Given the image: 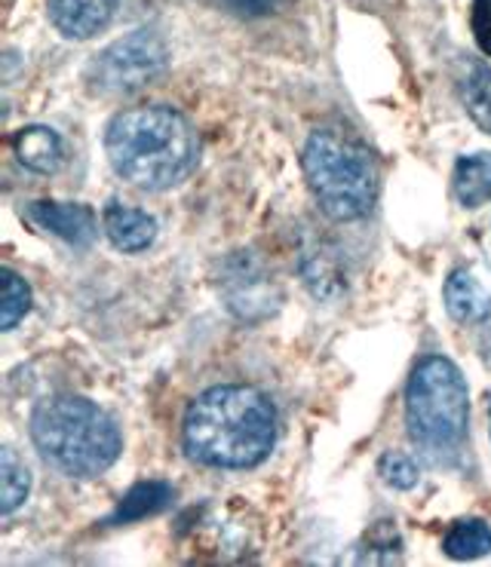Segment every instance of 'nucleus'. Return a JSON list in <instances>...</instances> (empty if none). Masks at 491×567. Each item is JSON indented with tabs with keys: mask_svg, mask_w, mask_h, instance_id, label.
<instances>
[{
	"mask_svg": "<svg viewBox=\"0 0 491 567\" xmlns=\"http://www.w3.org/2000/svg\"><path fill=\"white\" fill-rule=\"evenodd\" d=\"M182 439L187 454L203 466L249 470L277 442V411L255 386H213L191 402Z\"/></svg>",
	"mask_w": 491,
	"mask_h": 567,
	"instance_id": "nucleus-1",
	"label": "nucleus"
},
{
	"mask_svg": "<svg viewBox=\"0 0 491 567\" xmlns=\"http://www.w3.org/2000/svg\"><path fill=\"white\" fill-rule=\"evenodd\" d=\"M105 151L123 182L142 190H166L191 175L200 145L194 126L170 105L120 111L108 123Z\"/></svg>",
	"mask_w": 491,
	"mask_h": 567,
	"instance_id": "nucleus-2",
	"label": "nucleus"
},
{
	"mask_svg": "<svg viewBox=\"0 0 491 567\" xmlns=\"http://www.w3.org/2000/svg\"><path fill=\"white\" fill-rule=\"evenodd\" d=\"M31 439L40 457L71 478H95L120 457V430L95 402L50 396L31 414Z\"/></svg>",
	"mask_w": 491,
	"mask_h": 567,
	"instance_id": "nucleus-3",
	"label": "nucleus"
},
{
	"mask_svg": "<svg viewBox=\"0 0 491 567\" xmlns=\"http://www.w3.org/2000/svg\"><path fill=\"white\" fill-rule=\"evenodd\" d=\"M307 185L319 209L335 221H357L372 209L378 194V166L369 147L338 130H317L307 138L305 157Z\"/></svg>",
	"mask_w": 491,
	"mask_h": 567,
	"instance_id": "nucleus-4",
	"label": "nucleus"
},
{
	"mask_svg": "<svg viewBox=\"0 0 491 567\" xmlns=\"http://www.w3.org/2000/svg\"><path fill=\"white\" fill-rule=\"evenodd\" d=\"M470 421V390L452 359L427 357L406 386V426L427 454H454Z\"/></svg>",
	"mask_w": 491,
	"mask_h": 567,
	"instance_id": "nucleus-5",
	"label": "nucleus"
},
{
	"mask_svg": "<svg viewBox=\"0 0 491 567\" xmlns=\"http://www.w3.org/2000/svg\"><path fill=\"white\" fill-rule=\"evenodd\" d=\"M166 43L154 31H133L114 40L90 65V83L99 93L123 95L142 90L166 71Z\"/></svg>",
	"mask_w": 491,
	"mask_h": 567,
	"instance_id": "nucleus-6",
	"label": "nucleus"
},
{
	"mask_svg": "<svg viewBox=\"0 0 491 567\" xmlns=\"http://www.w3.org/2000/svg\"><path fill=\"white\" fill-rule=\"evenodd\" d=\"M28 218L43 230H50L53 237L65 239L71 246H90L99 234L95 212L83 203H50L40 199L28 206Z\"/></svg>",
	"mask_w": 491,
	"mask_h": 567,
	"instance_id": "nucleus-7",
	"label": "nucleus"
},
{
	"mask_svg": "<svg viewBox=\"0 0 491 567\" xmlns=\"http://www.w3.org/2000/svg\"><path fill=\"white\" fill-rule=\"evenodd\" d=\"M117 0H50V19L71 40L95 38L114 19Z\"/></svg>",
	"mask_w": 491,
	"mask_h": 567,
	"instance_id": "nucleus-8",
	"label": "nucleus"
},
{
	"mask_svg": "<svg viewBox=\"0 0 491 567\" xmlns=\"http://www.w3.org/2000/svg\"><path fill=\"white\" fill-rule=\"evenodd\" d=\"M102 227L111 246L120 251H145L157 239V221L145 209H135L126 203H108L102 212Z\"/></svg>",
	"mask_w": 491,
	"mask_h": 567,
	"instance_id": "nucleus-9",
	"label": "nucleus"
},
{
	"mask_svg": "<svg viewBox=\"0 0 491 567\" xmlns=\"http://www.w3.org/2000/svg\"><path fill=\"white\" fill-rule=\"evenodd\" d=\"M446 310L454 322H464V326H479L491 319V295L482 289L470 270H454L452 277L446 279Z\"/></svg>",
	"mask_w": 491,
	"mask_h": 567,
	"instance_id": "nucleus-10",
	"label": "nucleus"
},
{
	"mask_svg": "<svg viewBox=\"0 0 491 567\" xmlns=\"http://www.w3.org/2000/svg\"><path fill=\"white\" fill-rule=\"evenodd\" d=\"M13 151L25 169L40 172V175H53L65 159L62 138L50 126H22L13 138Z\"/></svg>",
	"mask_w": 491,
	"mask_h": 567,
	"instance_id": "nucleus-11",
	"label": "nucleus"
},
{
	"mask_svg": "<svg viewBox=\"0 0 491 567\" xmlns=\"http://www.w3.org/2000/svg\"><path fill=\"white\" fill-rule=\"evenodd\" d=\"M452 190L464 209H479L491 199V154H470L454 163Z\"/></svg>",
	"mask_w": 491,
	"mask_h": 567,
	"instance_id": "nucleus-12",
	"label": "nucleus"
},
{
	"mask_svg": "<svg viewBox=\"0 0 491 567\" xmlns=\"http://www.w3.org/2000/svg\"><path fill=\"white\" fill-rule=\"evenodd\" d=\"M442 553L454 561H473L491 553V528L482 518H458L442 537Z\"/></svg>",
	"mask_w": 491,
	"mask_h": 567,
	"instance_id": "nucleus-13",
	"label": "nucleus"
},
{
	"mask_svg": "<svg viewBox=\"0 0 491 567\" xmlns=\"http://www.w3.org/2000/svg\"><path fill=\"white\" fill-rule=\"evenodd\" d=\"M173 501V488L166 482H142L135 485L123 501H120V509L114 515V522H135V518H145V515H154L160 509H166Z\"/></svg>",
	"mask_w": 491,
	"mask_h": 567,
	"instance_id": "nucleus-14",
	"label": "nucleus"
},
{
	"mask_svg": "<svg viewBox=\"0 0 491 567\" xmlns=\"http://www.w3.org/2000/svg\"><path fill=\"white\" fill-rule=\"evenodd\" d=\"M461 95H464L467 114L491 133V68L482 62H470L467 78L461 80Z\"/></svg>",
	"mask_w": 491,
	"mask_h": 567,
	"instance_id": "nucleus-15",
	"label": "nucleus"
},
{
	"mask_svg": "<svg viewBox=\"0 0 491 567\" xmlns=\"http://www.w3.org/2000/svg\"><path fill=\"white\" fill-rule=\"evenodd\" d=\"M31 478H28L25 463H19L13 449L0 451V497H3V515L16 513L28 497Z\"/></svg>",
	"mask_w": 491,
	"mask_h": 567,
	"instance_id": "nucleus-16",
	"label": "nucleus"
},
{
	"mask_svg": "<svg viewBox=\"0 0 491 567\" xmlns=\"http://www.w3.org/2000/svg\"><path fill=\"white\" fill-rule=\"evenodd\" d=\"M3 319H0V329L10 331L19 326V319H25V313L31 310V289L28 282L16 270L3 267Z\"/></svg>",
	"mask_w": 491,
	"mask_h": 567,
	"instance_id": "nucleus-17",
	"label": "nucleus"
},
{
	"mask_svg": "<svg viewBox=\"0 0 491 567\" xmlns=\"http://www.w3.org/2000/svg\"><path fill=\"white\" fill-rule=\"evenodd\" d=\"M378 473H381V478H385L390 488L397 491H409L418 485V466L402 451H387L385 457L378 461Z\"/></svg>",
	"mask_w": 491,
	"mask_h": 567,
	"instance_id": "nucleus-18",
	"label": "nucleus"
},
{
	"mask_svg": "<svg viewBox=\"0 0 491 567\" xmlns=\"http://www.w3.org/2000/svg\"><path fill=\"white\" fill-rule=\"evenodd\" d=\"M470 28L479 50L491 59V0H473L470 7Z\"/></svg>",
	"mask_w": 491,
	"mask_h": 567,
	"instance_id": "nucleus-19",
	"label": "nucleus"
},
{
	"mask_svg": "<svg viewBox=\"0 0 491 567\" xmlns=\"http://www.w3.org/2000/svg\"><path fill=\"white\" fill-rule=\"evenodd\" d=\"M231 13L243 16V19H255V16H267L274 7H277V0H222Z\"/></svg>",
	"mask_w": 491,
	"mask_h": 567,
	"instance_id": "nucleus-20",
	"label": "nucleus"
},
{
	"mask_svg": "<svg viewBox=\"0 0 491 567\" xmlns=\"http://www.w3.org/2000/svg\"><path fill=\"white\" fill-rule=\"evenodd\" d=\"M489 411H491V396H489Z\"/></svg>",
	"mask_w": 491,
	"mask_h": 567,
	"instance_id": "nucleus-21",
	"label": "nucleus"
}]
</instances>
